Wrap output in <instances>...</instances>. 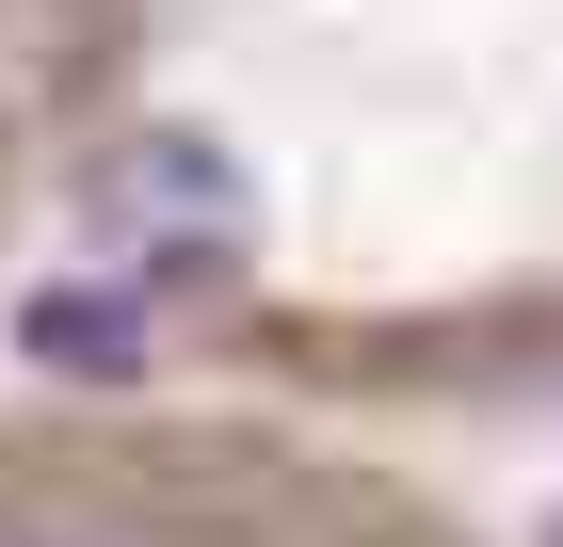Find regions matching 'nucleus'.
Wrapping results in <instances>:
<instances>
[{
  "label": "nucleus",
  "instance_id": "1",
  "mask_svg": "<svg viewBox=\"0 0 563 547\" xmlns=\"http://www.w3.org/2000/svg\"><path fill=\"white\" fill-rule=\"evenodd\" d=\"M81 65H371L130 306L113 371H258L306 403H548L563 386V0H33Z\"/></svg>",
  "mask_w": 563,
  "mask_h": 547
},
{
  "label": "nucleus",
  "instance_id": "2",
  "mask_svg": "<svg viewBox=\"0 0 563 547\" xmlns=\"http://www.w3.org/2000/svg\"><path fill=\"white\" fill-rule=\"evenodd\" d=\"M0 547H483L402 467L306 451L274 419L177 403H16L0 419Z\"/></svg>",
  "mask_w": 563,
  "mask_h": 547
},
{
  "label": "nucleus",
  "instance_id": "3",
  "mask_svg": "<svg viewBox=\"0 0 563 547\" xmlns=\"http://www.w3.org/2000/svg\"><path fill=\"white\" fill-rule=\"evenodd\" d=\"M33 210V0H0V258Z\"/></svg>",
  "mask_w": 563,
  "mask_h": 547
}]
</instances>
